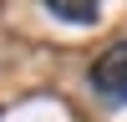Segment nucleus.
<instances>
[{"instance_id": "1", "label": "nucleus", "mask_w": 127, "mask_h": 122, "mask_svg": "<svg viewBox=\"0 0 127 122\" xmlns=\"http://www.w3.org/2000/svg\"><path fill=\"white\" fill-rule=\"evenodd\" d=\"M92 92H97L107 107H127V41L107 46L92 61Z\"/></svg>"}, {"instance_id": "2", "label": "nucleus", "mask_w": 127, "mask_h": 122, "mask_svg": "<svg viewBox=\"0 0 127 122\" xmlns=\"http://www.w3.org/2000/svg\"><path fill=\"white\" fill-rule=\"evenodd\" d=\"M56 20H71V26H97L102 20V0H41Z\"/></svg>"}]
</instances>
